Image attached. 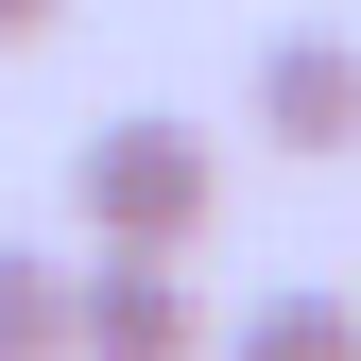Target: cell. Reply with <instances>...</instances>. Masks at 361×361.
<instances>
[{
    "label": "cell",
    "instance_id": "cell-1",
    "mask_svg": "<svg viewBox=\"0 0 361 361\" xmlns=\"http://www.w3.org/2000/svg\"><path fill=\"white\" fill-rule=\"evenodd\" d=\"M69 207H86V241L190 258L224 224V155H207V121H104V138L69 155Z\"/></svg>",
    "mask_w": 361,
    "mask_h": 361
},
{
    "label": "cell",
    "instance_id": "cell-2",
    "mask_svg": "<svg viewBox=\"0 0 361 361\" xmlns=\"http://www.w3.org/2000/svg\"><path fill=\"white\" fill-rule=\"evenodd\" d=\"M69 361H207V293H190V258L104 241V258L69 276Z\"/></svg>",
    "mask_w": 361,
    "mask_h": 361
},
{
    "label": "cell",
    "instance_id": "cell-3",
    "mask_svg": "<svg viewBox=\"0 0 361 361\" xmlns=\"http://www.w3.org/2000/svg\"><path fill=\"white\" fill-rule=\"evenodd\" d=\"M258 138L276 155H361V35H276L258 52Z\"/></svg>",
    "mask_w": 361,
    "mask_h": 361
},
{
    "label": "cell",
    "instance_id": "cell-4",
    "mask_svg": "<svg viewBox=\"0 0 361 361\" xmlns=\"http://www.w3.org/2000/svg\"><path fill=\"white\" fill-rule=\"evenodd\" d=\"M207 361H361V310L344 293H258L241 344H207Z\"/></svg>",
    "mask_w": 361,
    "mask_h": 361
},
{
    "label": "cell",
    "instance_id": "cell-5",
    "mask_svg": "<svg viewBox=\"0 0 361 361\" xmlns=\"http://www.w3.org/2000/svg\"><path fill=\"white\" fill-rule=\"evenodd\" d=\"M0 361H69V258L0 241Z\"/></svg>",
    "mask_w": 361,
    "mask_h": 361
},
{
    "label": "cell",
    "instance_id": "cell-6",
    "mask_svg": "<svg viewBox=\"0 0 361 361\" xmlns=\"http://www.w3.org/2000/svg\"><path fill=\"white\" fill-rule=\"evenodd\" d=\"M69 18V0H0V52H35V35H52Z\"/></svg>",
    "mask_w": 361,
    "mask_h": 361
}]
</instances>
